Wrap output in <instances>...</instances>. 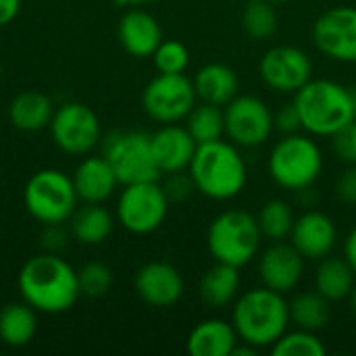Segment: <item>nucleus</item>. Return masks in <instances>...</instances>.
Returning <instances> with one entry per match:
<instances>
[{"instance_id": "nucleus-1", "label": "nucleus", "mask_w": 356, "mask_h": 356, "mask_svg": "<svg viewBox=\"0 0 356 356\" xmlns=\"http://www.w3.org/2000/svg\"><path fill=\"white\" fill-rule=\"evenodd\" d=\"M17 286L29 307L48 315L69 311L81 296L77 271L56 252L46 250L21 267Z\"/></svg>"}, {"instance_id": "nucleus-2", "label": "nucleus", "mask_w": 356, "mask_h": 356, "mask_svg": "<svg viewBox=\"0 0 356 356\" xmlns=\"http://www.w3.org/2000/svg\"><path fill=\"white\" fill-rule=\"evenodd\" d=\"M288 323L290 305L271 288L248 290L234 305L232 325L238 338L254 348L273 346L288 332Z\"/></svg>"}, {"instance_id": "nucleus-3", "label": "nucleus", "mask_w": 356, "mask_h": 356, "mask_svg": "<svg viewBox=\"0 0 356 356\" xmlns=\"http://www.w3.org/2000/svg\"><path fill=\"white\" fill-rule=\"evenodd\" d=\"M194 188L213 200L236 198L248 179L246 163L234 142H209L196 148L188 167Z\"/></svg>"}, {"instance_id": "nucleus-4", "label": "nucleus", "mask_w": 356, "mask_h": 356, "mask_svg": "<svg viewBox=\"0 0 356 356\" xmlns=\"http://www.w3.org/2000/svg\"><path fill=\"white\" fill-rule=\"evenodd\" d=\"M294 104L300 113L302 129L311 136H336L356 119L353 90L332 79H311L296 94Z\"/></svg>"}, {"instance_id": "nucleus-5", "label": "nucleus", "mask_w": 356, "mask_h": 356, "mask_svg": "<svg viewBox=\"0 0 356 356\" xmlns=\"http://www.w3.org/2000/svg\"><path fill=\"white\" fill-rule=\"evenodd\" d=\"M261 229L257 217L246 211L232 209L223 211L213 219L207 232L209 252L215 263H225L242 269L248 265L261 246Z\"/></svg>"}, {"instance_id": "nucleus-6", "label": "nucleus", "mask_w": 356, "mask_h": 356, "mask_svg": "<svg viewBox=\"0 0 356 356\" xmlns=\"http://www.w3.org/2000/svg\"><path fill=\"white\" fill-rule=\"evenodd\" d=\"M323 156L315 140L300 134L284 136L269 154L271 179L286 190H309L321 175Z\"/></svg>"}, {"instance_id": "nucleus-7", "label": "nucleus", "mask_w": 356, "mask_h": 356, "mask_svg": "<svg viewBox=\"0 0 356 356\" xmlns=\"http://www.w3.org/2000/svg\"><path fill=\"white\" fill-rule=\"evenodd\" d=\"M77 202L79 198L73 179L58 169H42L33 173L23 190L27 213L42 225L69 221Z\"/></svg>"}, {"instance_id": "nucleus-8", "label": "nucleus", "mask_w": 356, "mask_h": 356, "mask_svg": "<svg viewBox=\"0 0 356 356\" xmlns=\"http://www.w3.org/2000/svg\"><path fill=\"white\" fill-rule=\"evenodd\" d=\"M102 156L111 163L121 186L159 181L161 177L152 156L150 136L142 131H119L108 136Z\"/></svg>"}, {"instance_id": "nucleus-9", "label": "nucleus", "mask_w": 356, "mask_h": 356, "mask_svg": "<svg viewBox=\"0 0 356 356\" xmlns=\"http://www.w3.org/2000/svg\"><path fill=\"white\" fill-rule=\"evenodd\" d=\"M169 211V198L159 181L123 186L117 202V221L131 234L146 236L156 232Z\"/></svg>"}, {"instance_id": "nucleus-10", "label": "nucleus", "mask_w": 356, "mask_h": 356, "mask_svg": "<svg viewBox=\"0 0 356 356\" xmlns=\"http://www.w3.org/2000/svg\"><path fill=\"white\" fill-rule=\"evenodd\" d=\"M194 81L186 73H159L142 94V106L159 123H177L196 106Z\"/></svg>"}, {"instance_id": "nucleus-11", "label": "nucleus", "mask_w": 356, "mask_h": 356, "mask_svg": "<svg viewBox=\"0 0 356 356\" xmlns=\"http://www.w3.org/2000/svg\"><path fill=\"white\" fill-rule=\"evenodd\" d=\"M50 134L54 144L73 156L92 152L102 136L98 115L81 102H67L58 106L50 121Z\"/></svg>"}, {"instance_id": "nucleus-12", "label": "nucleus", "mask_w": 356, "mask_h": 356, "mask_svg": "<svg viewBox=\"0 0 356 356\" xmlns=\"http://www.w3.org/2000/svg\"><path fill=\"white\" fill-rule=\"evenodd\" d=\"M223 113L225 136L240 148L265 144L275 127L271 108L257 96H236L223 106Z\"/></svg>"}, {"instance_id": "nucleus-13", "label": "nucleus", "mask_w": 356, "mask_h": 356, "mask_svg": "<svg viewBox=\"0 0 356 356\" xmlns=\"http://www.w3.org/2000/svg\"><path fill=\"white\" fill-rule=\"evenodd\" d=\"M313 42L332 60L356 63V8L334 6L313 25Z\"/></svg>"}, {"instance_id": "nucleus-14", "label": "nucleus", "mask_w": 356, "mask_h": 356, "mask_svg": "<svg viewBox=\"0 0 356 356\" xmlns=\"http://www.w3.org/2000/svg\"><path fill=\"white\" fill-rule=\"evenodd\" d=\"M263 81L286 94H296L313 77L311 58L296 46H273L261 58Z\"/></svg>"}, {"instance_id": "nucleus-15", "label": "nucleus", "mask_w": 356, "mask_h": 356, "mask_svg": "<svg viewBox=\"0 0 356 356\" xmlns=\"http://www.w3.org/2000/svg\"><path fill=\"white\" fill-rule=\"evenodd\" d=\"M136 292L148 307L167 309L181 298L184 280L173 265L163 261H152L138 269Z\"/></svg>"}, {"instance_id": "nucleus-16", "label": "nucleus", "mask_w": 356, "mask_h": 356, "mask_svg": "<svg viewBox=\"0 0 356 356\" xmlns=\"http://www.w3.org/2000/svg\"><path fill=\"white\" fill-rule=\"evenodd\" d=\"M305 271V257L286 242H273L259 261V273L265 288L286 294L298 286Z\"/></svg>"}, {"instance_id": "nucleus-17", "label": "nucleus", "mask_w": 356, "mask_h": 356, "mask_svg": "<svg viewBox=\"0 0 356 356\" xmlns=\"http://www.w3.org/2000/svg\"><path fill=\"white\" fill-rule=\"evenodd\" d=\"M150 146L161 175L186 171L198 148L188 127H181L177 123H165L159 131H154L150 136Z\"/></svg>"}, {"instance_id": "nucleus-18", "label": "nucleus", "mask_w": 356, "mask_h": 356, "mask_svg": "<svg viewBox=\"0 0 356 356\" xmlns=\"http://www.w3.org/2000/svg\"><path fill=\"white\" fill-rule=\"evenodd\" d=\"M292 246L309 261H321L330 257L336 246L338 229L332 217L321 211H309L294 221L290 234Z\"/></svg>"}, {"instance_id": "nucleus-19", "label": "nucleus", "mask_w": 356, "mask_h": 356, "mask_svg": "<svg viewBox=\"0 0 356 356\" xmlns=\"http://www.w3.org/2000/svg\"><path fill=\"white\" fill-rule=\"evenodd\" d=\"M119 42L131 56L146 58L152 56L163 42V29L150 13L131 8L119 21Z\"/></svg>"}, {"instance_id": "nucleus-20", "label": "nucleus", "mask_w": 356, "mask_h": 356, "mask_svg": "<svg viewBox=\"0 0 356 356\" xmlns=\"http://www.w3.org/2000/svg\"><path fill=\"white\" fill-rule=\"evenodd\" d=\"M71 179L77 198L81 202H94V204H102L104 200H108L115 194V188L119 186V179L104 156L83 159L77 165Z\"/></svg>"}, {"instance_id": "nucleus-21", "label": "nucleus", "mask_w": 356, "mask_h": 356, "mask_svg": "<svg viewBox=\"0 0 356 356\" xmlns=\"http://www.w3.org/2000/svg\"><path fill=\"white\" fill-rule=\"evenodd\" d=\"M238 340L232 323L223 319H207L190 332L186 346L192 356H229Z\"/></svg>"}, {"instance_id": "nucleus-22", "label": "nucleus", "mask_w": 356, "mask_h": 356, "mask_svg": "<svg viewBox=\"0 0 356 356\" xmlns=\"http://www.w3.org/2000/svg\"><path fill=\"white\" fill-rule=\"evenodd\" d=\"M194 90L202 102L225 106L238 96V75L223 63H209L194 75Z\"/></svg>"}, {"instance_id": "nucleus-23", "label": "nucleus", "mask_w": 356, "mask_h": 356, "mask_svg": "<svg viewBox=\"0 0 356 356\" xmlns=\"http://www.w3.org/2000/svg\"><path fill=\"white\" fill-rule=\"evenodd\" d=\"M54 115L52 100L40 90H25L17 94L8 106L10 123L21 131H40L50 127Z\"/></svg>"}, {"instance_id": "nucleus-24", "label": "nucleus", "mask_w": 356, "mask_h": 356, "mask_svg": "<svg viewBox=\"0 0 356 356\" xmlns=\"http://www.w3.org/2000/svg\"><path fill=\"white\" fill-rule=\"evenodd\" d=\"M240 292V269L225 263H215L198 286L200 300L211 309H223L236 300Z\"/></svg>"}, {"instance_id": "nucleus-25", "label": "nucleus", "mask_w": 356, "mask_h": 356, "mask_svg": "<svg viewBox=\"0 0 356 356\" xmlns=\"http://www.w3.org/2000/svg\"><path fill=\"white\" fill-rule=\"evenodd\" d=\"M113 215L102 207L94 202H83L81 209H75L69 219V232L71 236L88 246L102 244L111 232H113Z\"/></svg>"}, {"instance_id": "nucleus-26", "label": "nucleus", "mask_w": 356, "mask_h": 356, "mask_svg": "<svg viewBox=\"0 0 356 356\" xmlns=\"http://www.w3.org/2000/svg\"><path fill=\"white\" fill-rule=\"evenodd\" d=\"M35 309L23 302H10L0 311V340L10 348L27 346L38 332Z\"/></svg>"}, {"instance_id": "nucleus-27", "label": "nucleus", "mask_w": 356, "mask_h": 356, "mask_svg": "<svg viewBox=\"0 0 356 356\" xmlns=\"http://www.w3.org/2000/svg\"><path fill=\"white\" fill-rule=\"evenodd\" d=\"M356 286V273L344 259H321L315 275V290L330 302H338L350 296Z\"/></svg>"}, {"instance_id": "nucleus-28", "label": "nucleus", "mask_w": 356, "mask_h": 356, "mask_svg": "<svg viewBox=\"0 0 356 356\" xmlns=\"http://www.w3.org/2000/svg\"><path fill=\"white\" fill-rule=\"evenodd\" d=\"M290 321L307 332H319L330 321V300H325L317 290L302 292L290 302Z\"/></svg>"}, {"instance_id": "nucleus-29", "label": "nucleus", "mask_w": 356, "mask_h": 356, "mask_svg": "<svg viewBox=\"0 0 356 356\" xmlns=\"http://www.w3.org/2000/svg\"><path fill=\"white\" fill-rule=\"evenodd\" d=\"M186 121H188L186 127L198 146L223 140V136H225V113L217 104L202 102V104L194 106L190 111V115L186 117Z\"/></svg>"}, {"instance_id": "nucleus-30", "label": "nucleus", "mask_w": 356, "mask_h": 356, "mask_svg": "<svg viewBox=\"0 0 356 356\" xmlns=\"http://www.w3.org/2000/svg\"><path fill=\"white\" fill-rule=\"evenodd\" d=\"M294 213L290 209V204L286 200L273 198L267 200L257 217L261 236L271 240V242H284L286 238H290L292 227H294Z\"/></svg>"}, {"instance_id": "nucleus-31", "label": "nucleus", "mask_w": 356, "mask_h": 356, "mask_svg": "<svg viewBox=\"0 0 356 356\" xmlns=\"http://www.w3.org/2000/svg\"><path fill=\"white\" fill-rule=\"evenodd\" d=\"M280 17L275 4L269 0H248L242 10V27L252 40H267L275 35Z\"/></svg>"}, {"instance_id": "nucleus-32", "label": "nucleus", "mask_w": 356, "mask_h": 356, "mask_svg": "<svg viewBox=\"0 0 356 356\" xmlns=\"http://www.w3.org/2000/svg\"><path fill=\"white\" fill-rule=\"evenodd\" d=\"M271 353L275 356H323L325 346L319 340L317 332H307V330H296V332H286L273 346Z\"/></svg>"}, {"instance_id": "nucleus-33", "label": "nucleus", "mask_w": 356, "mask_h": 356, "mask_svg": "<svg viewBox=\"0 0 356 356\" xmlns=\"http://www.w3.org/2000/svg\"><path fill=\"white\" fill-rule=\"evenodd\" d=\"M77 280H79L81 296L100 298L113 286V271L108 265L100 261H92V263H86L81 269H77Z\"/></svg>"}, {"instance_id": "nucleus-34", "label": "nucleus", "mask_w": 356, "mask_h": 356, "mask_svg": "<svg viewBox=\"0 0 356 356\" xmlns=\"http://www.w3.org/2000/svg\"><path fill=\"white\" fill-rule=\"evenodd\" d=\"M159 73H186L190 65L188 48L177 40H163L152 54Z\"/></svg>"}, {"instance_id": "nucleus-35", "label": "nucleus", "mask_w": 356, "mask_h": 356, "mask_svg": "<svg viewBox=\"0 0 356 356\" xmlns=\"http://www.w3.org/2000/svg\"><path fill=\"white\" fill-rule=\"evenodd\" d=\"M334 152L344 161V163H356V119L350 121L346 127H342L336 136H332Z\"/></svg>"}, {"instance_id": "nucleus-36", "label": "nucleus", "mask_w": 356, "mask_h": 356, "mask_svg": "<svg viewBox=\"0 0 356 356\" xmlns=\"http://www.w3.org/2000/svg\"><path fill=\"white\" fill-rule=\"evenodd\" d=\"M163 190H165L169 202H181V200H186V198L192 194V190H196V188H194V181H192L190 173L186 175L184 171H177V173H169V177H167Z\"/></svg>"}, {"instance_id": "nucleus-37", "label": "nucleus", "mask_w": 356, "mask_h": 356, "mask_svg": "<svg viewBox=\"0 0 356 356\" xmlns=\"http://www.w3.org/2000/svg\"><path fill=\"white\" fill-rule=\"evenodd\" d=\"M273 123H275V127L282 131V134H296L298 129H302V121H300V113H298V108H296V104L292 102V104H284L280 111H277V115L273 117Z\"/></svg>"}, {"instance_id": "nucleus-38", "label": "nucleus", "mask_w": 356, "mask_h": 356, "mask_svg": "<svg viewBox=\"0 0 356 356\" xmlns=\"http://www.w3.org/2000/svg\"><path fill=\"white\" fill-rule=\"evenodd\" d=\"M336 196L346 204H356V163L338 177Z\"/></svg>"}, {"instance_id": "nucleus-39", "label": "nucleus", "mask_w": 356, "mask_h": 356, "mask_svg": "<svg viewBox=\"0 0 356 356\" xmlns=\"http://www.w3.org/2000/svg\"><path fill=\"white\" fill-rule=\"evenodd\" d=\"M63 223H52V225H44V234H42V244L46 248V252H60L67 246V232H63L60 227Z\"/></svg>"}, {"instance_id": "nucleus-40", "label": "nucleus", "mask_w": 356, "mask_h": 356, "mask_svg": "<svg viewBox=\"0 0 356 356\" xmlns=\"http://www.w3.org/2000/svg\"><path fill=\"white\" fill-rule=\"evenodd\" d=\"M21 8V0H0V27L8 25Z\"/></svg>"}, {"instance_id": "nucleus-41", "label": "nucleus", "mask_w": 356, "mask_h": 356, "mask_svg": "<svg viewBox=\"0 0 356 356\" xmlns=\"http://www.w3.org/2000/svg\"><path fill=\"white\" fill-rule=\"evenodd\" d=\"M344 257L350 263V267L356 273V227L350 232V236L346 238V246H344Z\"/></svg>"}, {"instance_id": "nucleus-42", "label": "nucleus", "mask_w": 356, "mask_h": 356, "mask_svg": "<svg viewBox=\"0 0 356 356\" xmlns=\"http://www.w3.org/2000/svg\"><path fill=\"white\" fill-rule=\"evenodd\" d=\"M117 4H127V6H142V4H150V2H159V0H115Z\"/></svg>"}, {"instance_id": "nucleus-43", "label": "nucleus", "mask_w": 356, "mask_h": 356, "mask_svg": "<svg viewBox=\"0 0 356 356\" xmlns=\"http://www.w3.org/2000/svg\"><path fill=\"white\" fill-rule=\"evenodd\" d=\"M348 298H350V307H353V311L356 313V286L353 288V292H350V296H348Z\"/></svg>"}, {"instance_id": "nucleus-44", "label": "nucleus", "mask_w": 356, "mask_h": 356, "mask_svg": "<svg viewBox=\"0 0 356 356\" xmlns=\"http://www.w3.org/2000/svg\"><path fill=\"white\" fill-rule=\"evenodd\" d=\"M353 100H355V113H356V90H353Z\"/></svg>"}, {"instance_id": "nucleus-45", "label": "nucleus", "mask_w": 356, "mask_h": 356, "mask_svg": "<svg viewBox=\"0 0 356 356\" xmlns=\"http://www.w3.org/2000/svg\"><path fill=\"white\" fill-rule=\"evenodd\" d=\"M269 2H273V4H280V2H288V0H269Z\"/></svg>"}, {"instance_id": "nucleus-46", "label": "nucleus", "mask_w": 356, "mask_h": 356, "mask_svg": "<svg viewBox=\"0 0 356 356\" xmlns=\"http://www.w3.org/2000/svg\"><path fill=\"white\" fill-rule=\"evenodd\" d=\"M0 77H2V65H0Z\"/></svg>"}]
</instances>
